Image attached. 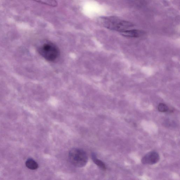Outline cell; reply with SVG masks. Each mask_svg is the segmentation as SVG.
Masks as SVG:
<instances>
[{
  "mask_svg": "<svg viewBox=\"0 0 180 180\" xmlns=\"http://www.w3.org/2000/svg\"><path fill=\"white\" fill-rule=\"evenodd\" d=\"M120 33L122 36L127 37L136 38L142 35L144 32L140 30L132 29L125 31Z\"/></svg>",
  "mask_w": 180,
  "mask_h": 180,
  "instance_id": "cell-5",
  "label": "cell"
},
{
  "mask_svg": "<svg viewBox=\"0 0 180 180\" xmlns=\"http://www.w3.org/2000/svg\"><path fill=\"white\" fill-rule=\"evenodd\" d=\"M168 107L165 104L160 103L159 104L158 106V110L159 112H166L169 110Z\"/></svg>",
  "mask_w": 180,
  "mask_h": 180,
  "instance_id": "cell-9",
  "label": "cell"
},
{
  "mask_svg": "<svg viewBox=\"0 0 180 180\" xmlns=\"http://www.w3.org/2000/svg\"><path fill=\"white\" fill-rule=\"evenodd\" d=\"M160 159L158 153L155 151L149 152L145 155L142 159V162L144 164L153 165L157 163Z\"/></svg>",
  "mask_w": 180,
  "mask_h": 180,
  "instance_id": "cell-4",
  "label": "cell"
},
{
  "mask_svg": "<svg viewBox=\"0 0 180 180\" xmlns=\"http://www.w3.org/2000/svg\"><path fill=\"white\" fill-rule=\"evenodd\" d=\"M92 158L95 163V164L97 165L98 166H99L100 168H101L103 170H105L106 169V166L103 161L101 160H99L97 158V156L94 153H93L92 154Z\"/></svg>",
  "mask_w": 180,
  "mask_h": 180,
  "instance_id": "cell-6",
  "label": "cell"
},
{
  "mask_svg": "<svg viewBox=\"0 0 180 180\" xmlns=\"http://www.w3.org/2000/svg\"><path fill=\"white\" fill-rule=\"evenodd\" d=\"M99 21L104 27L120 33L132 29L134 26L132 22L114 16L100 17Z\"/></svg>",
  "mask_w": 180,
  "mask_h": 180,
  "instance_id": "cell-1",
  "label": "cell"
},
{
  "mask_svg": "<svg viewBox=\"0 0 180 180\" xmlns=\"http://www.w3.org/2000/svg\"><path fill=\"white\" fill-rule=\"evenodd\" d=\"M38 2L44 4L45 5L52 6V7H55L58 5L57 2L55 1H38Z\"/></svg>",
  "mask_w": 180,
  "mask_h": 180,
  "instance_id": "cell-8",
  "label": "cell"
},
{
  "mask_svg": "<svg viewBox=\"0 0 180 180\" xmlns=\"http://www.w3.org/2000/svg\"><path fill=\"white\" fill-rule=\"evenodd\" d=\"M38 52L45 60L50 62L56 60L60 54L58 46L50 42H45L40 46L38 49Z\"/></svg>",
  "mask_w": 180,
  "mask_h": 180,
  "instance_id": "cell-2",
  "label": "cell"
},
{
  "mask_svg": "<svg viewBox=\"0 0 180 180\" xmlns=\"http://www.w3.org/2000/svg\"><path fill=\"white\" fill-rule=\"evenodd\" d=\"M70 162L74 166L81 167L85 166L88 162V158L85 151L80 148H74L69 153Z\"/></svg>",
  "mask_w": 180,
  "mask_h": 180,
  "instance_id": "cell-3",
  "label": "cell"
},
{
  "mask_svg": "<svg viewBox=\"0 0 180 180\" xmlns=\"http://www.w3.org/2000/svg\"><path fill=\"white\" fill-rule=\"evenodd\" d=\"M26 165L28 169L32 170H35L37 169L38 167V163L32 159H28L26 161Z\"/></svg>",
  "mask_w": 180,
  "mask_h": 180,
  "instance_id": "cell-7",
  "label": "cell"
}]
</instances>
